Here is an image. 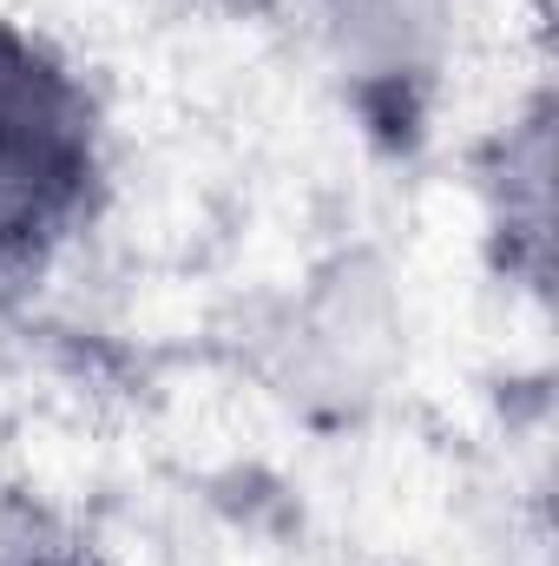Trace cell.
Wrapping results in <instances>:
<instances>
[{"mask_svg":"<svg viewBox=\"0 0 559 566\" xmlns=\"http://www.w3.org/2000/svg\"><path fill=\"white\" fill-rule=\"evenodd\" d=\"M487 191H494V231L507 244L520 238L527 244V277H540V264H547V205H553V191H547V106L540 99L527 106V119L507 126L500 158L487 171Z\"/></svg>","mask_w":559,"mask_h":566,"instance_id":"3957f363","label":"cell"},{"mask_svg":"<svg viewBox=\"0 0 559 566\" xmlns=\"http://www.w3.org/2000/svg\"><path fill=\"white\" fill-rule=\"evenodd\" d=\"M316 13L329 60L362 93V106L415 126L447 73L461 0H316Z\"/></svg>","mask_w":559,"mask_h":566,"instance_id":"7a4b0ae2","label":"cell"},{"mask_svg":"<svg viewBox=\"0 0 559 566\" xmlns=\"http://www.w3.org/2000/svg\"><path fill=\"white\" fill-rule=\"evenodd\" d=\"M106 185V119L86 73L20 20H0V277L60 251Z\"/></svg>","mask_w":559,"mask_h":566,"instance_id":"6da1fadb","label":"cell"}]
</instances>
